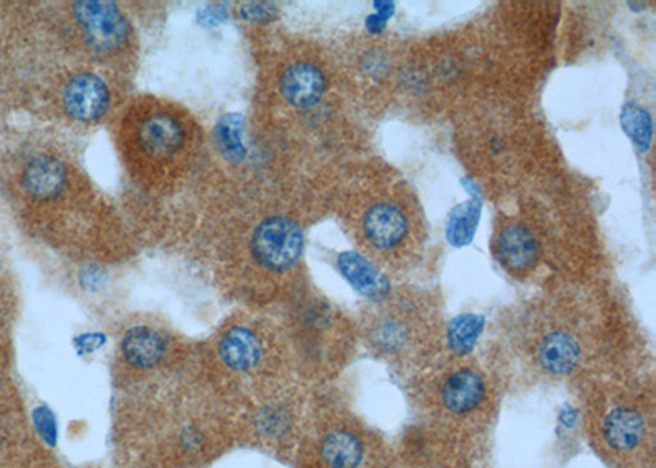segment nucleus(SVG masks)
I'll use <instances>...</instances> for the list:
<instances>
[{
    "label": "nucleus",
    "instance_id": "1",
    "mask_svg": "<svg viewBox=\"0 0 656 468\" xmlns=\"http://www.w3.org/2000/svg\"><path fill=\"white\" fill-rule=\"evenodd\" d=\"M304 235L296 222L271 217L258 225L253 235V253L268 270L283 271L301 258Z\"/></svg>",
    "mask_w": 656,
    "mask_h": 468
},
{
    "label": "nucleus",
    "instance_id": "2",
    "mask_svg": "<svg viewBox=\"0 0 656 468\" xmlns=\"http://www.w3.org/2000/svg\"><path fill=\"white\" fill-rule=\"evenodd\" d=\"M74 15L86 33L87 43L99 51L117 50L128 37V23L112 2H74Z\"/></svg>",
    "mask_w": 656,
    "mask_h": 468
},
{
    "label": "nucleus",
    "instance_id": "3",
    "mask_svg": "<svg viewBox=\"0 0 656 468\" xmlns=\"http://www.w3.org/2000/svg\"><path fill=\"white\" fill-rule=\"evenodd\" d=\"M486 381L479 373L463 368L448 375L438 391L442 408L451 416H471L486 403Z\"/></svg>",
    "mask_w": 656,
    "mask_h": 468
},
{
    "label": "nucleus",
    "instance_id": "4",
    "mask_svg": "<svg viewBox=\"0 0 656 468\" xmlns=\"http://www.w3.org/2000/svg\"><path fill=\"white\" fill-rule=\"evenodd\" d=\"M601 429L606 446L617 454H630L647 441V419L642 411L629 404H619L607 411Z\"/></svg>",
    "mask_w": 656,
    "mask_h": 468
},
{
    "label": "nucleus",
    "instance_id": "5",
    "mask_svg": "<svg viewBox=\"0 0 656 468\" xmlns=\"http://www.w3.org/2000/svg\"><path fill=\"white\" fill-rule=\"evenodd\" d=\"M109 102V88L96 74H79L69 81L64 91L66 112L81 122H92L102 117Z\"/></svg>",
    "mask_w": 656,
    "mask_h": 468
},
{
    "label": "nucleus",
    "instance_id": "6",
    "mask_svg": "<svg viewBox=\"0 0 656 468\" xmlns=\"http://www.w3.org/2000/svg\"><path fill=\"white\" fill-rule=\"evenodd\" d=\"M319 455L327 468H363L368 447L358 432L348 427H333L319 442Z\"/></svg>",
    "mask_w": 656,
    "mask_h": 468
},
{
    "label": "nucleus",
    "instance_id": "7",
    "mask_svg": "<svg viewBox=\"0 0 656 468\" xmlns=\"http://www.w3.org/2000/svg\"><path fill=\"white\" fill-rule=\"evenodd\" d=\"M366 240L378 250H391L404 242L409 232V222L404 212L388 202L376 204L363 219Z\"/></svg>",
    "mask_w": 656,
    "mask_h": 468
},
{
    "label": "nucleus",
    "instance_id": "8",
    "mask_svg": "<svg viewBox=\"0 0 656 468\" xmlns=\"http://www.w3.org/2000/svg\"><path fill=\"white\" fill-rule=\"evenodd\" d=\"M138 142L143 152L153 158H168L183 147L184 129L174 115L166 112L150 115L138 129Z\"/></svg>",
    "mask_w": 656,
    "mask_h": 468
},
{
    "label": "nucleus",
    "instance_id": "9",
    "mask_svg": "<svg viewBox=\"0 0 656 468\" xmlns=\"http://www.w3.org/2000/svg\"><path fill=\"white\" fill-rule=\"evenodd\" d=\"M281 91L291 106L309 109L324 96V73L310 63H296L284 71Z\"/></svg>",
    "mask_w": 656,
    "mask_h": 468
},
{
    "label": "nucleus",
    "instance_id": "10",
    "mask_svg": "<svg viewBox=\"0 0 656 468\" xmlns=\"http://www.w3.org/2000/svg\"><path fill=\"white\" fill-rule=\"evenodd\" d=\"M537 357L540 367L545 372L563 377L578 367L581 347L578 340L574 339V335L568 332H550L538 344Z\"/></svg>",
    "mask_w": 656,
    "mask_h": 468
},
{
    "label": "nucleus",
    "instance_id": "11",
    "mask_svg": "<svg viewBox=\"0 0 656 468\" xmlns=\"http://www.w3.org/2000/svg\"><path fill=\"white\" fill-rule=\"evenodd\" d=\"M338 268L348 283L366 298L379 301L386 298L391 290L388 278L360 253H342L338 257Z\"/></svg>",
    "mask_w": 656,
    "mask_h": 468
},
{
    "label": "nucleus",
    "instance_id": "12",
    "mask_svg": "<svg viewBox=\"0 0 656 468\" xmlns=\"http://www.w3.org/2000/svg\"><path fill=\"white\" fill-rule=\"evenodd\" d=\"M497 255L502 265L511 271H529L538 260V245L529 230L511 225L502 230L497 242Z\"/></svg>",
    "mask_w": 656,
    "mask_h": 468
},
{
    "label": "nucleus",
    "instance_id": "13",
    "mask_svg": "<svg viewBox=\"0 0 656 468\" xmlns=\"http://www.w3.org/2000/svg\"><path fill=\"white\" fill-rule=\"evenodd\" d=\"M219 354L228 367L246 372L260 362V340L246 327H233L220 340Z\"/></svg>",
    "mask_w": 656,
    "mask_h": 468
},
{
    "label": "nucleus",
    "instance_id": "14",
    "mask_svg": "<svg viewBox=\"0 0 656 468\" xmlns=\"http://www.w3.org/2000/svg\"><path fill=\"white\" fill-rule=\"evenodd\" d=\"M163 337L150 327H132L122 340V354L130 365L137 368H151L163 358Z\"/></svg>",
    "mask_w": 656,
    "mask_h": 468
},
{
    "label": "nucleus",
    "instance_id": "15",
    "mask_svg": "<svg viewBox=\"0 0 656 468\" xmlns=\"http://www.w3.org/2000/svg\"><path fill=\"white\" fill-rule=\"evenodd\" d=\"M66 168L63 163L51 156H41L32 161L25 171V188L37 198H53L61 193L66 184Z\"/></svg>",
    "mask_w": 656,
    "mask_h": 468
},
{
    "label": "nucleus",
    "instance_id": "16",
    "mask_svg": "<svg viewBox=\"0 0 656 468\" xmlns=\"http://www.w3.org/2000/svg\"><path fill=\"white\" fill-rule=\"evenodd\" d=\"M481 211H483V199L481 196H471L468 201L461 202L450 212L447 221V240L453 247H466L473 242Z\"/></svg>",
    "mask_w": 656,
    "mask_h": 468
},
{
    "label": "nucleus",
    "instance_id": "17",
    "mask_svg": "<svg viewBox=\"0 0 656 468\" xmlns=\"http://www.w3.org/2000/svg\"><path fill=\"white\" fill-rule=\"evenodd\" d=\"M243 119L240 114H227L215 127L217 147L225 160L230 163H242L246 158L245 143L242 142Z\"/></svg>",
    "mask_w": 656,
    "mask_h": 468
},
{
    "label": "nucleus",
    "instance_id": "18",
    "mask_svg": "<svg viewBox=\"0 0 656 468\" xmlns=\"http://www.w3.org/2000/svg\"><path fill=\"white\" fill-rule=\"evenodd\" d=\"M484 317L478 314H461L456 316L448 326V347L456 355L470 354L483 334Z\"/></svg>",
    "mask_w": 656,
    "mask_h": 468
},
{
    "label": "nucleus",
    "instance_id": "19",
    "mask_svg": "<svg viewBox=\"0 0 656 468\" xmlns=\"http://www.w3.org/2000/svg\"><path fill=\"white\" fill-rule=\"evenodd\" d=\"M620 124L625 135L634 142L640 152H647L652 145L653 122L652 115L637 104H627L620 114Z\"/></svg>",
    "mask_w": 656,
    "mask_h": 468
},
{
    "label": "nucleus",
    "instance_id": "20",
    "mask_svg": "<svg viewBox=\"0 0 656 468\" xmlns=\"http://www.w3.org/2000/svg\"><path fill=\"white\" fill-rule=\"evenodd\" d=\"M374 340L384 352H396L407 344V327L402 322L386 321L376 329Z\"/></svg>",
    "mask_w": 656,
    "mask_h": 468
},
{
    "label": "nucleus",
    "instance_id": "21",
    "mask_svg": "<svg viewBox=\"0 0 656 468\" xmlns=\"http://www.w3.org/2000/svg\"><path fill=\"white\" fill-rule=\"evenodd\" d=\"M289 424V416L284 413L283 409L269 408L261 414V431L268 432L269 436H278L286 431Z\"/></svg>",
    "mask_w": 656,
    "mask_h": 468
},
{
    "label": "nucleus",
    "instance_id": "22",
    "mask_svg": "<svg viewBox=\"0 0 656 468\" xmlns=\"http://www.w3.org/2000/svg\"><path fill=\"white\" fill-rule=\"evenodd\" d=\"M240 15L248 22H271L276 19L278 9L273 4H266V2H251V4L243 5Z\"/></svg>",
    "mask_w": 656,
    "mask_h": 468
},
{
    "label": "nucleus",
    "instance_id": "23",
    "mask_svg": "<svg viewBox=\"0 0 656 468\" xmlns=\"http://www.w3.org/2000/svg\"><path fill=\"white\" fill-rule=\"evenodd\" d=\"M37 426L41 436L45 437L48 442H55L56 439V426L55 419L51 418V414L46 409H40L37 413Z\"/></svg>",
    "mask_w": 656,
    "mask_h": 468
},
{
    "label": "nucleus",
    "instance_id": "24",
    "mask_svg": "<svg viewBox=\"0 0 656 468\" xmlns=\"http://www.w3.org/2000/svg\"><path fill=\"white\" fill-rule=\"evenodd\" d=\"M104 342V335L89 334L79 337V339L76 340V345H78L79 349L84 350V352H92V350H96L97 347H101Z\"/></svg>",
    "mask_w": 656,
    "mask_h": 468
},
{
    "label": "nucleus",
    "instance_id": "25",
    "mask_svg": "<svg viewBox=\"0 0 656 468\" xmlns=\"http://www.w3.org/2000/svg\"><path fill=\"white\" fill-rule=\"evenodd\" d=\"M227 19V14H225V9L222 7H207V9L201 10L199 12V20L201 22L207 23V25H215L219 23L220 20Z\"/></svg>",
    "mask_w": 656,
    "mask_h": 468
},
{
    "label": "nucleus",
    "instance_id": "26",
    "mask_svg": "<svg viewBox=\"0 0 656 468\" xmlns=\"http://www.w3.org/2000/svg\"><path fill=\"white\" fill-rule=\"evenodd\" d=\"M82 285L89 288V290H96L99 286H102V283L105 281L104 273H101L99 270H86L82 273Z\"/></svg>",
    "mask_w": 656,
    "mask_h": 468
},
{
    "label": "nucleus",
    "instance_id": "27",
    "mask_svg": "<svg viewBox=\"0 0 656 468\" xmlns=\"http://www.w3.org/2000/svg\"><path fill=\"white\" fill-rule=\"evenodd\" d=\"M386 25H388V20L383 19V17L378 14L369 15L368 19H366V28H368V32L373 33V35H378V33L383 32Z\"/></svg>",
    "mask_w": 656,
    "mask_h": 468
},
{
    "label": "nucleus",
    "instance_id": "28",
    "mask_svg": "<svg viewBox=\"0 0 656 468\" xmlns=\"http://www.w3.org/2000/svg\"><path fill=\"white\" fill-rule=\"evenodd\" d=\"M374 7L378 10V15H381L386 20L391 19L392 15H394V10H396V5L392 4V2H384V0H381V2L376 0Z\"/></svg>",
    "mask_w": 656,
    "mask_h": 468
}]
</instances>
